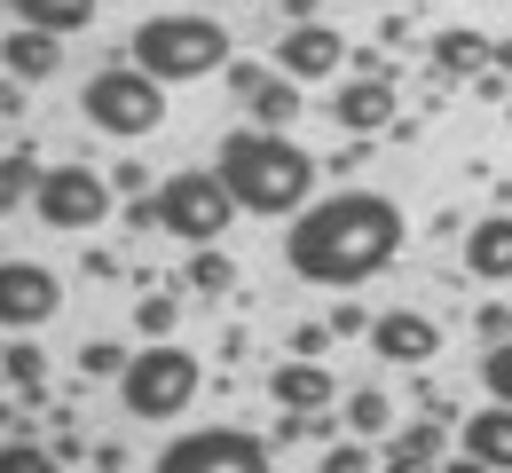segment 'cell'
Here are the masks:
<instances>
[{
  "mask_svg": "<svg viewBox=\"0 0 512 473\" xmlns=\"http://www.w3.org/2000/svg\"><path fill=\"white\" fill-rule=\"evenodd\" d=\"M402 237H410V221H402V205L379 198V190H331V198H308L292 213V229H284V269L300 276V284H363V276H379L394 253H402Z\"/></svg>",
  "mask_w": 512,
  "mask_h": 473,
  "instance_id": "6da1fadb",
  "label": "cell"
},
{
  "mask_svg": "<svg viewBox=\"0 0 512 473\" xmlns=\"http://www.w3.org/2000/svg\"><path fill=\"white\" fill-rule=\"evenodd\" d=\"M213 174L229 182V198L245 205V213H260V221H292L300 205L316 198L323 166L284 135V127H237V135H221V150H213Z\"/></svg>",
  "mask_w": 512,
  "mask_h": 473,
  "instance_id": "7a4b0ae2",
  "label": "cell"
},
{
  "mask_svg": "<svg viewBox=\"0 0 512 473\" xmlns=\"http://www.w3.org/2000/svg\"><path fill=\"white\" fill-rule=\"evenodd\" d=\"M127 56L142 71H158L166 87H182V79H213V71L237 64L229 24H221V16H205V8H158V16H142Z\"/></svg>",
  "mask_w": 512,
  "mask_h": 473,
  "instance_id": "3957f363",
  "label": "cell"
},
{
  "mask_svg": "<svg viewBox=\"0 0 512 473\" xmlns=\"http://www.w3.org/2000/svg\"><path fill=\"white\" fill-rule=\"evenodd\" d=\"M79 111H87V127L111 142H142L166 127V79L158 71H142L127 56V64H103L87 87H79Z\"/></svg>",
  "mask_w": 512,
  "mask_h": 473,
  "instance_id": "277c9868",
  "label": "cell"
},
{
  "mask_svg": "<svg viewBox=\"0 0 512 473\" xmlns=\"http://www.w3.org/2000/svg\"><path fill=\"white\" fill-rule=\"evenodd\" d=\"M197 355L190 347H174V339H150L142 355H127V371H119V403H127V418H142V426H158V418H182L197 395Z\"/></svg>",
  "mask_w": 512,
  "mask_h": 473,
  "instance_id": "5b68a950",
  "label": "cell"
},
{
  "mask_svg": "<svg viewBox=\"0 0 512 473\" xmlns=\"http://www.w3.org/2000/svg\"><path fill=\"white\" fill-rule=\"evenodd\" d=\"M237 213H245V205L229 198V182H221L213 166H174V174L158 182V221H166V237H182V245H221V237L237 229Z\"/></svg>",
  "mask_w": 512,
  "mask_h": 473,
  "instance_id": "8992f818",
  "label": "cell"
},
{
  "mask_svg": "<svg viewBox=\"0 0 512 473\" xmlns=\"http://www.w3.org/2000/svg\"><path fill=\"white\" fill-rule=\"evenodd\" d=\"M111 198H119L111 174H95V166H48L40 190H32V213L48 229H64V237H87V229L111 221Z\"/></svg>",
  "mask_w": 512,
  "mask_h": 473,
  "instance_id": "52a82bcc",
  "label": "cell"
},
{
  "mask_svg": "<svg viewBox=\"0 0 512 473\" xmlns=\"http://www.w3.org/2000/svg\"><path fill=\"white\" fill-rule=\"evenodd\" d=\"M158 466L166 473H197V466L253 473V466H268V442H260L253 426H190V434H174V442L158 450Z\"/></svg>",
  "mask_w": 512,
  "mask_h": 473,
  "instance_id": "ba28073f",
  "label": "cell"
},
{
  "mask_svg": "<svg viewBox=\"0 0 512 473\" xmlns=\"http://www.w3.org/2000/svg\"><path fill=\"white\" fill-rule=\"evenodd\" d=\"M221 79H229V95L245 103V119H253V127H292V119L308 111V103H300V87H308V79H292L284 64L268 71V64H245V56H237Z\"/></svg>",
  "mask_w": 512,
  "mask_h": 473,
  "instance_id": "9c48e42d",
  "label": "cell"
},
{
  "mask_svg": "<svg viewBox=\"0 0 512 473\" xmlns=\"http://www.w3.org/2000/svg\"><path fill=\"white\" fill-rule=\"evenodd\" d=\"M56 308H64L56 269H40V261H8V253H0V332H40Z\"/></svg>",
  "mask_w": 512,
  "mask_h": 473,
  "instance_id": "30bf717a",
  "label": "cell"
},
{
  "mask_svg": "<svg viewBox=\"0 0 512 473\" xmlns=\"http://www.w3.org/2000/svg\"><path fill=\"white\" fill-rule=\"evenodd\" d=\"M331 127L339 135H386L394 127V71H347V79H331Z\"/></svg>",
  "mask_w": 512,
  "mask_h": 473,
  "instance_id": "8fae6325",
  "label": "cell"
},
{
  "mask_svg": "<svg viewBox=\"0 0 512 473\" xmlns=\"http://www.w3.org/2000/svg\"><path fill=\"white\" fill-rule=\"evenodd\" d=\"M371 355H386V363H402V371H426L434 355H442V324L434 316H418V308H386V316H371Z\"/></svg>",
  "mask_w": 512,
  "mask_h": 473,
  "instance_id": "7c38bea8",
  "label": "cell"
},
{
  "mask_svg": "<svg viewBox=\"0 0 512 473\" xmlns=\"http://www.w3.org/2000/svg\"><path fill=\"white\" fill-rule=\"evenodd\" d=\"M276 64L292 71V79H339V71H347V40L308 16V24H292V32L276 40Z\"/></svg>",
  "mask_w": 512,
  "mask_h": 473,
  "instance_id": "4fadbf2b",
  "label": "cell"
},
{
  "mask_svg": "<svg viewBox=\"0 0 512 473\" xmlns=\"http://www.w3.org/2000/svg\"><path fill=\"white\" fill-rule=\"evenodd\" d=\"M268 403L292 410V418L331 410V371H323V355H292V363H276V371H268Z\"/></svg>",
  "mask_w": 512,
  "mask_h": 473,
  "instance_id": "5bb4252c",
  "label": "cell"
},
{
  "mask_svg": "<svg viewBox=\"0 0 512 473\" xmlns=\"http://www.w3.org/2000/svg\"><path fill=\"white\" fill-rule=\"evenodd\" d=\"M0 71H8L16 87H40V79H56V71H64V32H40V24L8 32V40H0Z\"/></svg>",
  "mask_w": 512,
  "mask_h": 473,
  "instance_id": "9a60e30c",
  "label": "cell"
},
{
  "mask_svg": "<svg viewBox=\"0 0 512 473\" xmlns=\"http://www.w3.org/2000/svg\"><path fill=\"white\" fill-rule=\"evenodd\" d=\"M457 450H465V466H512V403H489L465 410V426H457Z\"/></svg>",
  "mask_w": 512,
  "mask_h": 473,
  "instance_id": "2e32d148",
  "label": "cell"
},
{
  "mask_svg": "<svg viewBox=\"0 0 512 473\" xmlns=\"http://www.w3.org/2000/svg\"><path fill=\"white\" fill-rule=\"evenodd\" d=\"M465 276H481V284H505L512 276V213H481L465 229Z\"/></svg>",
  "mask_w": 512,
  "mask_h": 473,
  "instance_id": "e0dca14e",
  "label": "cell"
},
{
  "mask_svg": "<svg viewBox=\"0 0 512 473\" xmlns=\"http://www.w3.org/2000/svg\"><path fill=\"white\" fill-rule=\"evenodd\" d=\"M442 458H449V426H442V418H410L402 434H386V442H379V466H394V473L442 466Z\"/></svg>",
  "mask_w": 512,
  "mask_h": 473,
  "instance_id": "ac0fdd59",
  "label": "cell"
},
{
  "mask_svg": "<svg viewBox=\"0 0 512 473\" xmlns=\"http://www.w3.org/2000/svg\"><path fill=\"white\" fill-rule=\"evenodd\" d=\"M426 56H434V79H457V87H465V79L489 71V32H465V24H457V32H434Z\"/></svg>",
  "mask_w": 512,
  "mask_h": 473,
  "instance_id": "d6986e66",
  "label": "cell"
},
{
  "mask_svg": "<svg viewBox=\"0 0 512 473\" xmlns=\"http://www.w3.org/2000/svg\"><path fill=\"white\" fill-rule=\"evenodd\" d=\"M103 0H8L16 24H40V32H87Z\"/></svg>",
  "mask_w": 512,
  "mask_h": 473,
  "instance_id": "ffe728a7",
  "label": "cell"
},
{
  "mask_svg": "<svg viewBox=\"0 0 512 473\" xmlns=\"http://www.w3.org/2000/svg\"><path fill=\"white\" fill-rule=\"evenodd\" d=\"M0 371H8V387H16L24 403H40V395H48V355H40V347H32L24 332L0 347Z\"/></svg>",
  "mask_w": 512,
  "mask_h": 473,
  "instance_id": "44dd1931",
  "label": "cell"
},
{
  "mask_svg": "<svg viewBox=\"0 0 512 473\" xmlns=\"http://www.w3.org/2000/svg\"><path fill=\"white\" fill-rule=\"evenodd\" d=\"M237 284V261L221 253V245H190V261H182V292H205V300H221Z\"/></svg>",
  "mask_w": 512,
  "mask_h": 473,
  "instance_id": "7402d4cb",
  "label": "cell"
},
{
  "mask_svg": "<svg viewBox=\"0 0 512 473\" xmlns=\"http://www.w3.org/2000/svg\"><path fill=\"white\" fill-rule=\"evenodd\" d=\"M347 434H371V442L394 434V403H386L379 387H355V395H347Z\"/></svg>",
  "mask_w": 512,
  "mask_h": 473,
  "instance_id": "603a6c76",
  "label": "cell"
},
{
  "mask_svg": "<svg viewBox=\"0 0 512 473\" xmlns=\"http://www.w3.org/2000/svg\"><path fill=\"white\" fill-rule=\"evenodd\" d=\"M174 324H182V300L174 292H142L134 300V332L142 339H174Z\"/></svg>",
  "mask_w": 512,
  "mask_h": 473,
  "instance_id": "cb8c5ba5",
  "label": "cell"
},
{
  "mask_svg": "<svg viewBox=\"0 0 512 473\" xmlns=\"http://www.w3.org/2000/svg\"><path fill=\"white\" fill-rule=\"evenodd\" d=\"M40 174H48V166H32L24 150H16V158H0V213H8V205H24V198H32V190H40Z\"/></svg>",
  "mask_w": 512,
  "mask_h": 473,
  "instance_id": "d4e9b609",
  "label": "cell"
},
{
  "mask_svg": "<svg viewBox=\"0 0 512 473\" xmlns=\"http://www.w3.org/2000/svg\"><path fill=\"white\" fill-rule=\"evenodd\" d=\"M119 371H127V347L119 339H87L79 347V379H119Z\"/></svg>",
  "mask_w": 512,
  "mask_h": 473,
  "instance_id": "484cf974",
  "label": "cell"
},
{
  "mask_svg": "<svg viewBox=\"0 0 512 473\" xmlns=\"http://www.w3.org/2000/svg\"><path fill=\"white\" fill-rule=\"evenodd\" d=\"M481 387H489L497 403H512V339H489V355H481Z\"/></svg>",
  "mask_w": 512,
  "mask_h": 473,
  "instance_id": "4316f807",
  "label": "cell"
},
{
  "mask_svg": "<svg viewBox=\"0 0 512 473\" xmlns=\"http://www.w3.org/2000/svg\"><path fill=\"white\" fill-rule=\"evenodd\" d=\"M323 466H331V473H363V466H379V450H371V434H363V442H331Z\"/></svg>",
  "mask_w": 512,
  "mask_h": 473,
  "instance_id": "83f0119b",
  "label": "cell"
},
{
  "mask_svg": "<svg viewBox=\"0 0 512 473\" xmlns=\"http://www.w3.org/2000/svg\"><path fill=\"white\" fill-rule=\"evenodd\" d=\"M473 324H481V339H512V300H489Z\"/></svg>",
  "mask_w": 512,
  "mask_h": 473,
  "instance_id": "f1b7e54d",
  "label": "cell"
},
{
  "mask_svg": "<svg viewBox=\"0 0 512 473\" xmlns=\"http://www.w3.org/2000/svg\"><path fill=\"white\" fill-rule=\"evenodd\" d=\"M331 324H300V332H292V355H323V347H331Z\"/></svg>",
  "mask_w": 512,
  "mask_h": 473,
  "instance_id": "f546056e",
  "label": "cell"
},
{
  "mask_svg": "<svg viewBox=\"0 0 512 473\" xmlns=\"http://www.w3.org/2000/svg\"><path fill=\"white\" fill-rule=\"evenodd\" d=\"M331 332H339V339H355V332H371V316H363L355 300H339V308H331Z\"/></svg>",
  "mask_w": 512,
  "mask_h": 473,
  "instance_id": "4dcf8cb0",
  "label": "cell"
},
{
  "mask_svg": "<svg viewBox=\"0 0 512 473\" xmlns=\"http://www.w3.org/2000/svg\"><path fill=\"white\" fill-rule=\"evenodd\" d=\"M127 229H166V221H158V198H150V190H142V198L127 205Z\"/></svg>",
  "mask_w": 512,
  "mask_h": 473,
  "instance_id": "1f68e13d",
  "label": "cell"
},
{
  "mask_svg": "<svg viewBox=\"0 0 512 473\" xmlns=\"http://www.w3.org/2000/svg\"><path fill=\"white\" fill-rule=\"evenodd\" d=\"M111 190H127V198H142V190H150V174H142V166H111Z\"/></svg>",
  "mask_w": 512,
  "mask_h": 473,
  "instance_id": "d6a6232c",
  "label": "cell"
},
{
  "mask_svg": "<svg viewBox=\"0 0 512 473\" xmlns=\"http://www.w3.org/2000/svg\"><path fill=\"white\" fill-rule=\"evenodd\" d=\"M489 71H505V79H512V40H489Z\"/></svg>",
  "mask_w": 512,
  "mask_h": 473,
  "instance_id": "836d02e7",
  "label": "cell"
},
{
  "mask_svg": "<svg viewBox=\"0 0 512 473\" xmlns=\"http://www.w3.org/2000/svg\"><path fill=\"white\" fill-rule=\"evenodd\" d=\"M284 16H292V24H308V16H316V0H284Z\"/></svg>",
  "mask_w": 512,
  "mask_h": 473,
  "instance_id": "e575fe53",
  "label": "cell"
},
{
  "mask_svg": "<svg viewBox=\"0 0 512 473\" xmlns=\"http://www.w3.org/2000/svg\"><path fill=\"white\" fill-rule=\"evenodd\" d=\"M363 8H402V0H363Z\"/></svg>",
  "mask_w": 512,
  "mask_h": 473,
  "instance_id": "d590c367",
  "label": "cell"
},
{
  "mask_svg": "<svg viewBox=\"0 0 512 473\" xmlns=\"http://www.w3.org/2000/svg\"><path fill=\"white\" fill-rule=\"evenodd\" d=\"M0 458H8V442H0Z\"/></svg>",
  "mask_w": 512,
  "mask_h": 473,
  "instance_id": "8d00e7d4",
  "label": "cell"
},
{
  "mask_svg": "<svg viewBox=\"0 0 512 473\" xmlns=\"http://www.w3.org/2000/svg\"><path fill=\"white\" fill-rule=\"evenodd\" d=\"M0 387H8V371H0Z\"/></svg>",
  "mask_w": 512,
  "mask_h": 473,
  "instance_id": "74e56055",
  "label": "cell"
},
{
  "mask_svg": "<svg viewBox=\"0 0 512 473\" xmlns=\"http://www.w3.org/2000/svg\"><path fill=\"white\" fill-rule=\"evenodd\" d=\"M0 8H8V0H0Z\"/></svg>",
  "mask_w": 512,
  "mask_h": 473,
  "instance_id": "f35d334b",
  "label": "cell"
},
{
  "mask_svg": "<svg viewBox=\"0 0 512 473\" xmlns=\"http://www.w3.org/2000/svg\"><path fill=\"white\" fill-rule=\"evenodd\" d=\"M505 8H512V0H505Z\"/></svg>",
  "mask_w": 512,
  "mask_h": 473,
  "instance_id": "ab89813d",
  "label": "cell"
}]
</instances>
